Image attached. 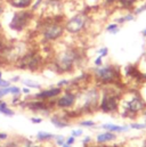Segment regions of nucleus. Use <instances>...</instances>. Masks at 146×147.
I'll list each match as a JSON object with an SVG mask.
<instances>
[{
    "mask_svg": "<svg viewBox=\"0 0 146 147\" xmlns=\"http://www.w3.org/2000/svg\"><path fill=\"white\" fill-rule=\"evenodd\" d=\"M118 1H119V0H104V3H105L106 6H113V5L118 3Z\"/></svg>",
    "mask_w": 146,
    "mask_h": 147,
    "instance_id": "58836bf2",
    "label": "nucleus"
},
{
    "mask_svg": "<svg viewBox=\"0 0 146 147\" xmlns=\"http://www.w3.org/2000/svg\"><path fill=\"white\" fill-rule=\"evenodd\" d=\"M76 103V92L71 87H66L65 91L62 92V96H59L56 100V107L61 110H71L75 106Z\"/></svg>",
    "mask_w": 146,
    "mask_h": 147,
    "instance_id": "1a4fd4ad",
    "label": "nucleus"
},
{
    "mask_svg": "<svg viewBox=\"0 0 146 147\" xmlns=\"http://www.w3.org/2000/svg\"><path fill=\"white\" fill-rule=\"evenodd\" d=\"M3 46H5V41H3V39H2V34H0V49H1Z\"/></svg>",
    "mask_w": 146,
    "mask_h": 147,
    "instance_id": "c03bdc74",
    "label": "nucleus"
},
{
    "mask_svg": "<svg viewBox=\"0 0 146 147\" xmlns=\"http://www.w3.org/2000/svg\"><path fill=\"white\" fill-rule=\"evenodd\" d=\"M90 142H91V137L87 136V137H84V139H83V145H88V144H90Z\"/></svg>",
    "mask_w": 146,
    "mask_h": 147,
    "instance_id": "a19ab883",
    "label": "nucleus"
},
{
    "mask_svg": "<svg viewBox=\"0 0 146 147\" xmlns=\"http://www.w3.org/2000/svg\"><path fill=\"white\" fill-rule=\"evenodd\" d=\"M0 114L6 115V116H14L15 115V112L8 106V104L6 102H3L2 99H0Z\"/></svg>",
    "mask_w": 146,
    "mask_h": 147,
    "instance_id": "dca6fc26",
    "label": "nucleus"
},
{
    "mask_svg": "<svg viewBox=\"0 0 146 147\" xmlns=\"http://www.w3.org/2000/svg\"><path fill=\"white\" fill-rule=\"evenodd\" d=\"M46 0H33V3H32V6H31V10L32 11H36L40 7H42V3L45 2Z\"/></svg>",
    "mask_w": 146,
    "mask_h": 147,
    "instance_id": "b1692460",
    "label": "nucleus"
},
{
    "mask_svg": "<svg viewBox=\"0 0 146 147\" xmlns=\"http://www.w3.org/2000/svg\"><path fill=\"white\" fill-rule=\"evenodd\" d=\"M20 103H21V95H13L11 104L13 105H20Z\"/></svg>",
    "mask_w": 146,
    "mask_h": 147,
    "instance_id": "7c9ffc66",
    "label": "nucleus"
},
{
    "mask_svg": "<svg viewBox=\"0 0 146 147\" xmlns=\"http://www.w3.org/2000/svg\"><path fill=\"white\" fill-rule=\"evenodd\" d=\"M94 79L98 84L102 86H113L118 84L119 80L121 79V74L118 66L107 64L105 66H96L94 69Z\"/></svg>",
    "mask_w": 146,
    "mask_h": 147,
    "instance_id": "20e7f679",
    "label": "nucleus"
},
{
    "mask_svg": "<svg viewBox=\"0 0 146 147\" xmlns=\"http://www.w3.org/2000/svg\"><path fill=\"white\" fill-rule=\"evenodd\" d=\"M82 61V56L80 50L75 48H65L61 50L54 58V69L58 73H70L80 65Z\"/></svg>",
    "mask_w": 146,
    "mask_h": 147,
    "instance_id": "f03ea898",
    "label": "nucleus"
},
{
    "mask_svg": "<svg viewBox=\"0 0 146 147\" xmlns=\"http://www.w3.org/2000/svg\"><path fill=\"white\" fill-rule=\"evenodd\" d=\"M141 1V0H119L118 3L122 7V8H126V9H129V8H132L134 6H136V3Z\"/></svg>",
    "mask_w": 146,
    "mask_h": 147,
    "instance_id": "6ab92c4d",
    "label": "nucleus"
},
{
    "mask_svg": "<svg viewBox=\"0 0 146 147\" xmlns=\"http://www.w3.org/2000/svg\"><path fill=\"white\" fill-rule=\"evenodd\" d=\"M50 122L57 129H64V128L70 125V119H69V115L66 113H62V114L54 113L50 116Z\"/></svg>",
    "mask_w": 146,
    "mask_h": 147,
    "instance_id": "f8f14e48",
    "label": "nucleus"
},
{
    "mask_svg": "<svg viewBox=\"0 0 146 147\" xmlns=\"http://www.w3.org/2000/svg\"><path fill=\"white\" fill-rule=\"evenodd\" d=\"M94 63H95V65L98 67V66H102L103 65V57L102 56H97L96 58H95V61H94Z\"/></svg>",
    "mask_w": 146,
    "mask_h": 147,
    "instance_id": "72a5a7b5",
    "label": "nucleus"
},
{
    "mask_svg": "<svg viewBox=\"0 0 146 147\" xmlns=\"http://www.w3.org/2000/svg\"><path fill=\"white\" fill-rule=\"evenodd\" d=\"M13 8L16 9H30L33 0H6Z\"/></svg>",
    "mask_w": 146,
    "mask_h": 147,
    "instance_id": "ddd939ff",
    "label": "nucleus"
},
{
    "mask_svg": "<svg viewBox=\"0 0 146 147\" xmlns=\"http://www.w3.org/2000/svg\"><path fill=\"white\" fill-rule=\"evenodd\" d=\"M70 86V80L69 79H63V80H61V81H58L57 82V84H56V87H58V88H66V87H69Z\"/></svg>",
    "mask_w": 146,
    "mask_h": 147,
    "instance_id": "bb28decb",
    "label": "nucleus"
},
{
    "mask_svg": "<svg viewBox=\"0 0 146 147\" xmlns=\"http://www.w3.org/2000/svg\"><path fill=\"white\" fill-rule=\"evenodd\" d=\"M101 91L96 87H86L80 92H76V103L74 109L83 114H93L99 109Z\"/></svg>",
    "mask_w": 146,
    "mask_h": 147,
    "instance_id": "f257e3e1",
    "label": "nucleus"
},
{
    "mask_svg": "<svg viewBox=\"0 0 146 147\" xmlns=\"http://www.w3.org/2000/svg\"><path fill=\"white\" fill-rule=\"evenodd\" d=\"M41 63H42L41 56H39L34 51H29V53L22 55L17 59L16 66H17V69H22V70L38 71L41 69Z\"/></svg>",
    "mask_w": 146,
    "mask_h": 147,
    "instance_id": "6e6552de",
    "label": "nucleus"
},
{
    "mask_svg": "<svg viewBox=\"0 0 146 147\" xmlns=\"http://www.w3.org/2000/svg\"><path fill=\"white\" fill-rule=\"evenodd\" d=\"M55 140H56V144L58 145V146H63L64 144H65V138L63 137V136H55V138H54Z\"/></svg>",
    "mask_w": 146,
    "mask_h": 147,
    "instance_id": "c756f323",
    "label": "nucleus"
},
{
    "mask_svg": "<svg viewBox=\"0 0 146 147\" xmlns=\"http://www.w3.org/2000/svg\"><path fill=\"white\" fill-rule=\"evenodd\" d=\"M7 139H8V135H7L6 132H0V142L3 143V142H6Z\"/></svg>",
    "mask_w": 146,
    "mask_h": 147,
    "instance_id": "4c0bfd02",
    "label": "nucleus"
},
{
    "mask_svg": "<svg viewBox=\"0 0 146 147\" xmlns=\"http://www.w3.org/2000/svg\"><path fill=\"white\" fill-rule=\"evenodd\" d=\"M63 92L62 88L58 87H51L49 89H43L40 92H36L33 95V99H39V100H49L53 98H56L61 96Z\"/></svg>",
    "mask_w": 146,
    "mask_h": 147,
    "instance_id": "9b49d317",
    "label": "nucleus"
},
{
    "mask_svg": "<svg viewBox=\"0 0 146 147\" xmlns=\"http://www.w3.org/2000/svg\"><path fill=\"white\" fill-rule=\"evenodd\" d=\"M55 138V135L50 134V132H47V131H39L36 134V140L38 142H48V140H51Z\"/></svg>",
    "mask_w": 146,
    "mask_h": 147,
    "instance_id": "f3484780",
    "label": "nucleus"
},
{
    "mask_svg": "<svg viewBox=\"0 0 146 147\" xmlns=\"http://www.w3.org/2000/svg\"><path fill=\"white\" fill-rule=\"evenodd\" d=\"M21 91H22L24 95H30L31 89H30V88H28V87H23V89H21Z\"/></svg>",
    "mask_w": 146,
    "mask_h": 147,
    "instance_id": "ea45409f",
    "label": "nucleus"
},
{
    "mask_svg": "<svg viewBox=\"0 0 146 147\" xmlns=\"http://www.w3.org/2000/svg\"><path fill=\"white\" fill-rule=\"evenodd\" d=\"M82 135H83V131H82L81 129H75V130H72V132H71V136H73L74 138L81 137Z\"/></svg>",
    "mask_w": 146,
    "mask_h": 147,
    "instance_id": "473e14b6",
    "label": "nucleus"
},
{
    "mask_svg": "<svg viewBox=\"0 0 146 147\" xmlns=\"http://www.w3.org/2000/svg\"><path fill=\"white\" fill-rule=\"evenodd\" d=\"M9 86H11V82L10 81L0 79V88H6V87H9Z\"/></svg>",
    "mask_w": 146,
    "mask_h": 147,
    "instance_id": "f704fd0d",
    "label": "nucleus"
},
{
    "mask_svg": "<svg viewBox=\"0 0 146 147\" xmlns=\"http://www.w3.org/2000/svg\"><path fill=\"white\" fill-rule=\"evenodd\" d=\"M9 87H10V86H9ZM9 87H6V88H0V99H2L3 97H6L7 95H10Z\"/></svg>",
    "mask_w": 146,
    "mask_h": 147,
    "instance_id": "cd10ccee",
    "label": "nucleus"
},
{
    "mask_svg": "<svg viewBox=\"0 0 146 147\" xmlns=\"http://www.w3.org/2000/svg\"><path fill=\"white\" fill-rule=\"evenodd\" d=\"M9 90H10V95H21V92H22L17 86H10Z\"/></svg>",
    "mask_w": 146,
    "mask_h": 147,
    "instance_id": "c85d7f7f",
    "label": "nucleus"
},
{
    "mask_svg": "<svg viewBox=\"0 0 146 147\" xmlns=\"http://www.w3.org/2000/svg\"><path fill=\"white\" fill-rule=\"evenodd\" d=\"M143 115L145 116V119H146V109H145V110H144V112H143Z\"/></svg>",
    "mask_w": 146,
    "mask_h": 147,
    "instance_id": "09e8293b",
    "label": "nucleus"
},
{
    "mask_svg": "<svg viewBox=\"0 0 146 147\" xmlns=\"http://www.w3.org/2000/svg\"><path fill=\"white\" fill-rule=\"evenodd\" d=\"M0 147H22V145L17 140L13 139V140H6V142H3V144Z\"/></svg>",
    "mask_w": 146,
    "mask_h": 147,
    "instance_id": "4be33fe9",
    "label": "nucleus"
},
{
    "mask_svg": "<svg viewBox=\"0 0 146 147\" xmlns=\"http://www.w3.org/2000/svg\"><path fill=\"white\" fill-rule=\"evenodd\" d=\"M24 147H41V146H36V145H32V146H24Z\"/></svg>",
    "mask_w": 146,
    "mask_h": 147,
    "instance_id": "8fccbe9b",
    "label": "nucleus"
},
{
    "mask_svg": "<svg viewBox=\"0 0 146 147\" xmlns=\"http://www.w3.org/2000/svg\"><path fill=\"white\" fill-rule=\"evenodd\" d=\"M89 24V16L84 13H78L71 18L66 20V22L64 23V28H65V32H68L69 34L76 36L82 33Z\"/></svg>",
    "mask_w": 146,
    "mask_h": 147,
    "instance_id": "0eeeda50",
    "label": "nucleus"
},
{
    "mask_svg": "<svg viewBox=\"0 0 146 147\" xmlns=\"http://www.w3.org/2000/svg\"><path fill=\"white\" fill-rule=\"evenodd\" d=\"M130 128L136 129V130H143L146 129V123H138V122H132L130 123Z\"/></svg>",
    "mask_w": 146,
    "mask_h": 147,
    "instance_id": "a878e982",
    "label": "nucleus"
},
{
    "mask_svg": "<svg viewBox=\"0 0 146 147\" xmlns=\"http://www.w3.org/2000/svg\"><path fill=\"white\" fill-rule=\"evenodd\" d=\"M98 54H99V56H102V57L107 56V55H109V48H107V47H104V48L98 49Z\"/></svg>",
    "mask_w": 146,
    "mask_h": 147,
    "instance_id": "2f4dec72",
    "label": "nucleus"
},
{
    "mask_svg": "<svg viewBox=\"0 0 146 147\" xmlns=\"http://www.w3.org/2000/svg\"><path fill=\"white\" fill-rule=\"evenodd\" d=\"M34 18V11L31 9H20L14 13L13 18L9 23V29L11 31L22 32L29 28Z\"/></svg>",
    "mask_w": 146,
    "mask_h": 147,
    "instance_id": "423d86ee",
    "label": "nucleus"
},
{
    "mask_svg": "<svg viewBox=\"0 0 146 147\" xmlns=\"http://www.w3.org/2000/svg\"><path fill=\"white\" fill-rule=\"evenodd\" d=\"M106 32L112 33V34L118 33V32H119V24H118V23H115V22L109 24V25L106 26Z\"/></svg>",
    "mask_w": 146,
    "mask_h": 147,
    "instance_id": "412c9836",
    "label": "nucleus"
},
{
    "mask_svg": "<svg viewBox=\"0 0 146 147\" xmlns=\"http://www.w3.org/2000/svg\"><path fill=\"white\" fill-rule=\"evenodd\" d=\"M21 80V78L18 76V75H15V76H13L11 79H10V82H18Z\"/></svg>",
    "mask_w": 146,
    "mask_h": 147,
    "instance_id": "37998d69",
    "label": "nucleus"
},
{
    "mask_svg": "<svg viewBox=\"0 0 146 147\" xmlns=\"http://www.w3.org/2000/svg\"><path fill=\"white\" fill-rule=\"evenodd\" d=\"M30 120H31L32 123H36V124H39V123L42 122V117H40V116H32Z\"/></svg>",
    "mask_w": 146,
    "mask_h": 147,
    "instance_id": "e433bc0d",
    "label": "nucleus"
},
{
    "mask_svg": "<svg viewBox=\"0 0 146 147\" xmlns=\"http://www.w3.org/2000/svg\"><path fill=\"white\" fill-rule=\"evenodd\" d=\"M80 127H86V128H91L96 125V122H94L93 120H82L80 122H78Z\"/></svg>",
    "mask_w": 146,
    "mask_h": 147,
    "instance_id": "5701e85b",
    "label": "nucleus"
},
{
    "mask_svg": "<svg viewBox=\"0 0 146 147\" xmlns=\"http://www.w3.org/2000/svg\"><path fill=\"white\" fill-rule=\"evenodd\" d=\"M5 9H6V7H5V3H3V2H0V16H1V15H3V13H5Z\"/></svg>",
    "mask_w": 146,
    "mask_h": 147,
    "instance_id": "79ce46f5",
    "label": "nucleus"
},
{
    "mask_svg": "<svg viewBox=\"0 0 146 147\" xmlns=\"http://www.w3.org/2000/svg\"><path fill=\"white\" fill-rule=\"evenodd\" d=\"M23 84L30 89H41V84L36 83L32 80H23Z\"/></svg>",
    "mask_w": 146,
    "mask_h": 147,
    "instance_id": "aec40b11",
    "label": "nucleus"
},
{
    "mask_svg": "<svg viewBox=\"0 0 146 147\" xmlns=\"http://www.w3.org/2000/svg\"><path fill=\"white\" fill-rule=\"evenodd\" d=\"M146 109V103L142 96L136 92L123 94L120 98L119 112L123 117H136L138 114L143 113Z\"/></svg>",
    "mask_w": 146,
    "mask_h": 147,
    "instance_id": "7ed1b4c3",
    "label": "nucleus"
},
{
    "mask_svg": "<svg viewBox=\"0 0 146 147\" xmlns=\"http://www.w3.org/2000/svg\"><path fill=\"white\" fill-rule=\"evenodd\" d=\"M65 33L64 23L56 20H50L48 22H45L40 29V34L47 42H54L58 41L61 38H63Z\"/></svg>",
    "mask_w": 146,
    "mask_h": 147,
    "instance_id": "39448f33",
    "label": "nucleus"
},
{
    "mask_svg": "<svg viewBox=\"0 0 146 147\" xmlns=\"http://www.w3.org/2000/svg\"><path fill=\"white\" fill-rule=\"evenodd\" d=\"M142 147H146V139L143 142V145H142Z\"/></svg>",
    "mask_w": 146,
    "mask_h": 147,
    "instance_id": "de8ad7c7",
    "label": "nucleus"
},
{
    "mask_svg": "<svg viewBox=\"0 0 146 147\" xmlns=\"http://www.w3.org/2000/svg\"><path fill=\"white\" fill-rule=\"evenodd\" d=\"M62 147H72V146H70V145H66V144H64Z\"/></svg>",
    "mask_w": 146,
    "mask_h": 147,
    "instance_id": "3c124183",
    "label": "nucleus"
},
{
    "mask_svg": "<svg viewBox=\"0 0 146 147\" xmlns=\"http://www.w3.org/2000/svg\"><path fill=\"white\" fill-rule=\"evenodd\" d=\"M142 36H143L144 38H146V29H144V30L142 31Z\"/></svg>",
    "mask_w": 146,
    "mask_h": 147,
    "instance_id": "a18cd8bd",
    "label": "nucleus"
},
{
    "mask_svg": "<svg viewBox=\"0 0 146 147\" xmlns=\"http://www.w3.org/2000/svg\"><path fill=\"white\" fill-rule=\"evenodd\" d=\"M2 31H3V28H2V24L0 22V34H2Z\"/></svg>",
    "mask_w": 146,
    "mask_h": 147,
    "instance_id": "49530a36",
    "label": "nucleus"
},
{
    "mask_svg": "<svg viewBox=\"0 0 146 147\" xmlns=\"http://www.w3.org/2000/svg\"><path fill=\"white\" fill-rule=\"evenodd\" d=\"M143 11H146V0L141 5V6H138V7H135V10L132 11L135 15H139V14H142Z\"/></svg>",
    "mask_w": 146,
    "mask_h": 147,
    "instance_id": "393cba45",
    "label": "nucleus"
},
{
    "mask_svg": "<svg viewBox=\"0 0 146 147\" xmlns=\"http://www.w3.org/2000/svg\"><path fill=\"white\" fill-rule=\"evenodd\" d=\"M103 129H105L106 131H111L114 134H120V132H127L129 130L130 127L128 125H118V124H112V123H105L102 125Z\"/></svg>",
    "mask_w": 146,
    "mask_h": 147,
    "instance_id": "2eb2a0df",
    "label": "nucleus"
},
{
    "mask_svg": "<svg viewBox=\"0 0 146 147\" xmlns=\"http://www.w3.org/2000/svg\"><path fill=\"white\" fill-rule=\"evenodd\" d=\"M135 16H136V15H135L134 13H127V14L122 15L121 17L116 18V20H115V23H118V24H123V23H127V22H131V21L135 20Z\"/></svg>",
    "mask_w": 146,
    "mask_h": 147,
    "instance_id": "a211bd4d",
    "label": "nucleus"
},
{
    "mask_svg": "<svg viewBox=\"0 0 146 147\" xmlns=\"http://www.w3.org/2000/svg\"><path fill=\"white\" fill-rule=\"evenodd\" d=\"M0 79H2V72L0 71Z\"/></svg>",
    "mask_w": 146,
    "mask_h": 147,
    "instance_id": "603ef678",
    "label": "nucleus"
},
{
    "mask_svg": "<svg viewBox=\"0 0 146 147\" xmlns=\"http://www.w3.org/2000/svg\"><path fill=\"white\" fill-rule=\"evenodd\" d=\"M114 140H116V135L111 131H105L103 134H99L96 137L97 144H107V143L114 142Z\"/></svg>",
    "mask_w": 146,
    "mask_h": 147,
    "instance_id": "4468645a",
    "label": "nucleus"
},
{
    "mask_svg": "<svg viewBox=\"0 0 146 147\" xmlns=\"http://www.w3.org/2000/svg\"><path fill=\"white\" fill-rule=\"evenodd\" d=\"M22 104H24V105H21L22 107H25L26 110L31 111L33 113H36V114L49 115L51 113V106L49 105L50 103H47V100L32 99L30 102H24Z\"/></svg>",
    "mask_w": 146,
    "mask_h": 147,
    "instance_id": "9d476101",
    "label": "nucleus"
},
{
    "mask_svg": "<svg viewBox=\"0 0 146 147\" xmlns=\"http://www.w3.org/2000/svg\"><path fill=\"white\" fill-rule=\"evenodd\" d=\"M74 143H75V138H74L73 136H70V137H68V138L65 139V144H66V145L72 146Z\"/></svg>",
    "mask_w": 146,
    "mask_h": 147,
    "instance_id": "c9c22d12",
    "label": "nucleus"
}]
</instances>
